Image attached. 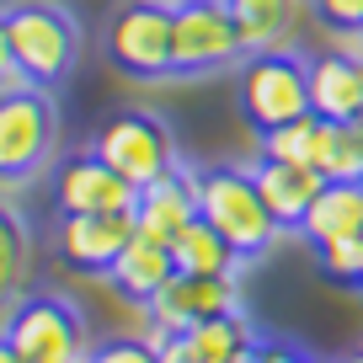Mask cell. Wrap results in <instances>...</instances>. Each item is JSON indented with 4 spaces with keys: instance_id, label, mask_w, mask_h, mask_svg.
I'll use <instances>...</instances> for the list:
<instances>
[{
    "instance_id": "obj_28",
    "label": "cell",
    "mask_w": 363,
    "mask_h": 363,
    "mask_svg": "<svg viewBox=\"0 0 363 363\" xmlns=\"http://www.w3.org/2000/svg\"><path fill=\"white\" fill-rule=\"evenodd\" d=\"M331 48L347 54V59H363V27H337V33H331Z\"/></svg>"
},
{
    "instance_id": "obj_31",
    "label": "cell",
    "mask_w": 363,
    "mask_h": 363,
    "mask_svg": "<svg viewBox=\"0 0 363 363\" xmlns=\"http://www.w3.org/2000/svg\"><path fill=\"white\" fill-rule=\"evenodd\" d=\"M171 6H187V0H171Z\"/></svg>"
},
{
    "instance_id": "obj_18",
    "label": "cell",
    "mask_w": 363,
    "mask_h": 363,
    "mask_svg": "<svg viewBox=\"0 0 363 363\" xmlns=\"http://www.w3.org/2000/svg\"><path fill=\"white\" fill-rule=\"evenodd\" d=\"M171 262H177V272H193V278H240L246 257L208 219H193V225H182L171 235Z\"/></svg>"
},
{
    "instance_id": "obj_13",
    "label": "cell",
    "mask_w": 363,
    "mask_h": 363,
    "mask_svg": "<svg viewBox=\"0 0 363 363\" xmlns=\"http://www.w3.org/2000/svg\"><path fill=\"white\" fill-rule=\"evenodd\" d=\"M251 347H257V326L246 320V310H235V315H214L177 331L160 347V358L166 363H246Z\"/></svg>"
},
{
    "instance_id": "obj_23",
    "label": "cell",
    "mask_w": 363,
    "mask_h": 363,
    "mask_svg": "<svg viewBox=\"0 0 363 363\" xmlns=\"http://www.w3.org/2000/svg\"><path fill=\"white\" fill-rule=\"evenodd\" d=\"M315 262H320L326 278H337V284H358V272H363V235H342V240L315 246Z\"/></svg>"
},
{
    "instance_id": "obj_11",
    "label": "cell",
    "mask_w": 363,
    "mask_h": 363,
    "mask_svg": "<svg viewBox=\"0 0 363 363\" xmlns=\"http://www.w3.org/2000/svg\"><path fill=\"white\" fill-rule=\"evenodd\" d=\"M134 240V214H59L54 246L75 272H102L118 262V251Z\"/></svg>"
},
{
    "instance_id": "obj_26",
    "label": "cell",
    "mask_w": 363,
    "mask_h": 363,
    "mask_svg": "<svg viewBox=\"0 0 363 363\" xmlns=\"http://www.w3.org/2000/svg\"><path fill=\"white\" fill-rule=\"evenodd\" d=\"M22 69H16V54H11V33H6V11H0V91L16 86Z\"/></svg>"
},
{
    "instance_id": "obj_9",
    "label": "cell",
    "mask_w": 363,
    "mask_h": 363,
    "mask_svg": "<svg viewBox=\"0 0 363 363\" xmlns=\"http://www.w3.org/2000/svg\"><path fill=\"white\" fill-rule=\"evenodd\" d=\"M160 331H187L198 320H214V315H235L246 310V294H240V278H193V272H171L160 294L150 305H139Z\"/></svg>"
},
{
    "instance_id": "obj_7",
    "label": "cell",
    "mask_w": 363,
    "mask_h": 363,
    "mask_svg": "<svg viewBox=\"0 0 363 363\" xmlns=\"http://www.w3.org/2000/svg\"><path fill=\"white\" fill-rule=\"evenodd\" d=\"M91 155H102L107 166H113L118 177H128L134 187H145V182L166 177V171L177 166L171 128L160 123L155 113H139V107H123V113L107 118V123L96 128V139H91Z\"/></svg>"
},
{
    "instance_id": "obj_27",
    "label": "cell",
    "mask_w": 363,
    "mask_h": 363,
    "mask_svg": "<svg viewBox=\"0 0 363 363\" xmlns=\"http://www.w3.org/2000/svg\"><path fill=\"white\" fill-rule=\"evenodd\" d=\"M246 363H305V358H299L294 347H284V342H257Z\"/></svg>"
},
{
    "instance_id": "obj_6",
    "label": "cell",
    "mask_w": 363,
    "mask_h": 363,
    "mask_svg": "<svg viewBox=\"0 0 363 363\" xmlns=\"http://www.w3.org/2000/svg\"><path fill=\"white\" fill-rule=\"evenodd\" d=\"M102 48L134 80L177 75L171 69V0H128V6H118L102 33Z\"/></svg>"
},
{
    "instance_id": "obj_17",
    "label": "cell",
    "mask_w": 363,
    "mask_h": 363,
    "mask_svg": "<svg viewBox=\"0 0 363 363\" xmlns=\"http://www.w3.org/2000/svg\"><path fill=\"white\" fill-rule=\"evenodd\" d=\"M299 235L310 246H326V240H342V235H363V182H326L315 193V203L305 208L299 219Z\"/></svg>"
},
{
    "instance_id": "obj_22",
    "label": "cell",
    "mask_w": 363,
    "mask_h": 363,
    "mask_svg": "<svg viewBox=\"0 0 363 363\" xmlns=\"http://www.w3.org/2000/svg\"><path fill=\"white\" fill-rule=\"evenodd\" d=\"M315 139H320V118L305 113L294 123H278L262 134V160H289V166H315Z\"/></svg>"
},
{
    "instance_id": "obj_29",
    "label": "cell",
    "mask_w": 363,
    "mask_h": 363,
    "mask_svg": "<svg viewBox=\"0 0 363 363\" xmlns=\"http://www.w3.org/2000/svg\"><path fill=\"white\" fill-rule=\"evenodd\" d=\"M0 363H22V358H16V352L6 347V342H0Z\"/></svg>"
},
{
    "instance_id": "obj_15",
    "label": "cell",
    "mask_w": 363,
    "mask_h": 363,
    "mask_svg": "<svg viewBox=\"0 0 363 363\" xmlns=\"http://www.w3.org/2000/svg\"><path fill=\"white\" fill-rule=\"evenodd\" d=\"M257 193L262 203L272 208V219L284 230H299V219H305V208L315 203V193L326 187V177H320L315 166H289V160H257Z\"/></svg>"
},
{
    "instance_id": "obj_10",
    "label": "cell",
    "mask_w": 363,
    "mask_h": 363,
    "mask_svg": "<svg viewBox=\"0 0 363 363\" xmlns=\"http://www.w3.org/2000/svg\"><path fill=\"white\" fill-rule=\"evenodd\" d=\"M134 198L139 187L128 177H118L102 155H80L59 160L54 166V203L59 214H134Z\"/></svg>"
},
{
    "instance_id": "obj_16",
    "label": "cell",
    "mask_w": 363,
    "mask_h": 363,
    "mask_svg": "<svg viewBox=\"0 0 363 363\" xmlns=\"http://www.w3.org/2000/svg\"><path fill=\"white\" fill-rule=\"evenodd\" d=\"M171 272H177V262H171V246H166V240H150V235H139V230H134V240H128V246L118 251V262L107 267V278H113V289H118L123 299H134V305H150Z\"/></svg>"
},
{
    "instance_id": "obj_20",
    "label": "cell",
    "mask_w": 363,
    "mask_h": 363,
    "mask_svg": "<svg viewBox=\"0 0 363 363\" xmlns=\"http://www.w3.org/2000/svg\"><path fill=\"white\" fill-rule=\"evenodd\" d=\"M315 171H320L326 182H352V177H363V118H358V123H326V118H320Z\"/></svg>"
},
{
    "instance_id": "obj_34",
    "label": "cell",
    "mask_w": 363,
    "mask_h": 363,
    "mask_svg": "<svg viewBox=\"0 0 363 363\" xmlns=\"http://www.w3.org/2000/svg\"><path fill=\"white\" fill-rule=\"evenodd\" d=\"M358 182H363V177H358Z\"/></svg>"
},
{
    "instance_id": "obj_25",
    "label": "cell",
    "mask_w": 363,
    "mask_h": 363,
    "mask_svg": "<svg viewBox=\"0 0 363 363\" xmlns=\"http://www.w3.org/2000/svg\"><path fill=\"white\" fill-rule=\"evenodd\" d=\"M310 11L337 33V27H363V0H305Z\"/></svg>"
},
{
    "instance_id": "obj_24",
    "label": "cell",
    "mask_w": 363,
    "mask_h": 363,
    "mask_svg": "<svg viewBox=\"0 0 363 363\" xmlns=\"http://www.w3.org/2000/svg\"><path fill=\"white\" fill-rule=\"evenodd\" d=\"M91 363H160V352L145 337H113L102 347H91Z\"/></svg>"
},
{
    "instance_id": "obj_19",
    "label": "cell",
    "mask_w": 363,
    "mask_h": 363,
    "mask_svg": "<svg viewBox=\"0 0 363 363\" xmlns=\"http://www.w3.org/2000/svg\"><path fill=\"white\" fill-rule=\"evenodd\" d=\"M225 6L246 54L284 48V38L294 33V16H299V0H225Z\"/></svg>"
},
{
    "instance_id": "obj_30",
    "label": "cell",
    "mask_w": 363,
    "mask_h": 363,
    "mask_svg": "<svg viewBox=\"0 0 363 363\" xmlns=\"http://www.w3.org/2000/svg\"><path fill=\"white\" fill-rule=\"evenodd\" d=\"M342 363H363V352H347V358H342Z\"/></svg>"
},
{
    "instance_id": "obj_5",
    "label": "cell",
    "mask_w": 363,
    "mask_h": 363,
    "mask_svg": "<svg viewBox=\"0 0 363 363\" xmlns=\"http://www.w3.org/2000/svg\"><path fill=\"white\" fill-rule=\"evenodd\" d=\"M240 113L257 134L305 118L310 113V59L289 54V48L246 54V65H240Z\"/></svg>"
},
{
    "instance_id": "obj_8",
    "label": "cell",
    "mask_w": 363,
    "mask_h": 363,
    "mask_svg": "<svg viewBox=\"0 0 363 363\" xmlns=\"http://www.w3.org/2000/svg\"><path fill=\"white\" fill-rule=\"evenodd\" d=\"M235 59H246V48L235 38L225 0L171 6V69L177 75H214V69H230Z\"/></svg>"
},
{
    "instance_id": "obj_3",
    "label": "cell",
    "mask_w": 363,
    "mask_h": 363,
    "mask_svg": "<svg viewBox=\"0 0 363 363\" xmlns=\"http://www.w3.org/2000/svg\"><path fill=\"white\" fill-rule=\"evenodd\" d=\"M0 342L22 363H91V347H96L80 310L59 294H22L6 310Z\"/></svg>"
},
{
    "instance_id": "obj_4",
    "label": "cell",
    "mask_w": 363,
    "mask_h": 363,
    "mask_svg": "<svg viewBox=\"0 0 363 363\" xmlns=\"http://www.w3.org/2000/svg\"><path fill=\"white\" fill-rule=\"evenodd\" d=\"M59 145V107L54 91L16 80L0 91V182H27L54 160Z\"/></svg>"
},
{
    "instance_id": "obj_2",
    "label": "cell",
    "mask_w": 363,
    "mask_h": 363,
    "mask_svg": "<svg viewBox=\"0 0 363 363\" xmlns=\"http://www.w3.org/2000/svg\"><path fill=\"white\" fill-rule=\"evenodd\" d=\"M198 219H208L246 262L262 257L272 240L284 235V225L272 219V208L262 203V193H257V177L240 171V166L198 171Z\"/></svg>"
},
{
    "instance_id": "obj_32",
    "label": "cell",
    "mask_w": 363,
    "mask_h": 363,
    "mask_svg": "<svg viewBox=\"0 0 363 363\" xmlns=\"http://www.w3.org/2000/svg\"><path fill=\"white\" fill-rule=\"evenodd\" d=\"M358 289H363V272H358Z\"/></svg>"
},
{
    "instance_id": "obj_14",
    "label": "cell",
    "mask_w": 363,
    "mask_h": 363,
    "mask_svg": "<svg viewBox=\"0 0 363 363\" xmlns=\"http://www.w3.org/2000/svg\"><path fill=\"white\" fill-rule=\"evenodd\" d=\"M310 113L326 123H358L363 118V59L337 48L310 59Z\"/></svg>"
},
{
    "instance_id": "obj_12",
    "label": "cell",
    "mask_w": 363,
    "mask_h": 363,
    "mask_svg": "<svg viewBox=\"0 0 363 363\" xmlns=\"http://www.w3.org/2000/svg\"><path fill=\"white\" fill-rule=\"evenodd\" d=\"M193 219H198V171H187L182 160L166 177L139 187V198H134V230L139 235L171 246V235H177L182 225H193Z\"/></svg>"
},
{
    "instance_id": "obj_1",
    "label": "cell",
    "mask_w": 363,
    "mask_h": 363,
    "mask_svg": "<svg viewBox=\"0 0 363 363\" xmlns=\"http://www.w3.org/2000/svg\"><path fill=\"white\" fill-rule=\"evenodd\" d=\"M6 33H11V54L22 80L54 91L59 80H69L80 59V22L65 0H16L6 6Z\"/></svg>"
},
{
    "instance_id": "obj_33",
    "label": "cell",
    "mask_w": 363,
    "mask_h": 363,
    "mask_svg": "<svg viewBox=\"0 0 363 363\" xmlns=\"http://www.w3.org/2000/svg\"><path fill=\"white\" fill-rule=\"evenodd\" d=\"M160 363H166V358H160Z\"/></svg>"
},
{
    "instance_id": "obj_21",
    "label": "cell",
    "mask_w": 363,
    "mask_h": 363,
    "mask_svg": "<svg viewBox=\"0 0 363 363\" xmlns=\"http://www.w3.org/2000/svg\"><path fill=\"white\" fill-rule=\"evenodd\" d=\"M27 262H33V240H27V225L16 208L0 203V310H11L16 294H22Z\"/></svg>"
}]
</instances>
